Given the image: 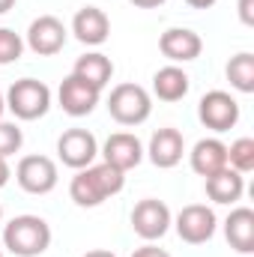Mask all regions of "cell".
<instances>
[{
    "label": "cell",
    "mask_w": 254,
    "mask_h": 257,
    "mask_svg": "<svg viewBox=\"0 0 254 257\" xmlns=\"http://www.w3.org/2000/svg\"><path fill=\"white\" fill-rule=\"evenodd\" d=\"M123 186H126V174H123L120 168H114V165H108V162H99V165L93 162L90 168H81V171L72 177V183H69V197H72L78 206L93 209V206L105 203L108 197L120 194Z\"/></svg>",
    "instance_id": "6da1fadb"
},
{
    "label": "cell",
    "mask_w": 254,
    "mask_h": 257,
    "mask_svg": "<svg viewBox=\"0 0 254 257\" xmlns=\"http://www.w3.org/2000/svg\"><path fill=\"white\" fill-rule=\"evenodd\" d=\"M3 245L15 257H39L51 248V224L42 215H15L3 227Z\"/></svg>",
    "instance_id": "7a4b0ae2"
},
{
    "label": "cell",
    "mask_w": 254,
    "mask_h": 257,
    "mask_svg": "<svg viewBox=\"0 0 254 257\" xmlns=\"http://www.w3.org/2000/svg\"><path fill=\"white\" fill-rule=\"evenodd\" d=\"M108 114L120 126H141L153 114V96L141 84H132V81L117 84L108 96Z\"/></svg>",
    "instance_id": "3957f363"
},
{
    "label": "cell",
    "mask_w": 254,
    "mask_h": 257,
    "mask_svg": "<svg viewBox=\"0 0 254 257\" xmlns=\"http://www.w3.org/2000/svg\"><path fill=\"white\" fill-rule=\"evenodd\" d=\"M6 108L18 120H39L51 108V90L36 78H18L6 90Z\"/></svg>",
    "instance_id": "277c9868"
},
{
    "label": "cell",
    "mask_w": 254,
    "mask_h": 257,
    "mask_svg": "<svg viewBox=\"0 0 254 257\" xmlns=\"http://www.w3.org/2000/svg\"><path fill=\"white\" fill-rule=\"evenodd\" d=\"M174 224V215L168 209L165 200H156V197H144L135 203L132 209V230L144 239V242H156L162 239Z\"/></svg>",
    "instance_id": "5b68a950"
},
{
    "label": "cell",
    "mask_w": 254,
    "mask_h": 257,
    "mask_svg": "<svg viewBox=\"0 0 254 257\" xmlns=\"http://www.w3.org/2000/svg\"><path fill=\"white\" fill-rule=\"evenodd\" d=\"M174 227H177V233H180L183 242H189V245H203V242H209V239L215 236L218 218H215L212 206H206V203H189V206H183V209L177 212Z\"/></svg>",
    "instance_id": "8992f818"
},
{
    "label": "cell",
    "mask_w": 254,
    "mask_h": 257,
    "mask_svg": "<svg viewBox=\"0 0 254 257\" xmlns=\"http://www.w3.org/2000/svg\"><path fill=\"white\" fill-rule=\"evenodd\" d=\"M197 117L212 132H227L239 123V102L224 90H209L197 102Z\"/></svg>",
    "instance_id": "52a82bcc"
},
{
    "label": "cell",
    "mask_w": 254,
    "mask_h": 257,
    "mask_svg": "<svg viewBox=\"0 0 254 257\" xmlns=\"http://www.w3.org/2000/svg\"><path fill=\"white\" fill-rule=\"evenodd\" d=\"M66 39H69V30H66V24L60 18H54V15H39V18H33L30 27H27L24 45H27L33 54H39V57H54V54L63 51Z\"/></svg>",
    "instance_id": "ba28073f"
},
{
    "label": "cell",
    "mask_w": 254,
    "mask_h": 257,
    "mask_svg": "<svg viewBox=\"0 0 254 257\" xmlns=\"http://www.w3.org/2000/svg\"><path fill=\"white\" fill-rule=\"evenodd\" d=\"M15 180L27 194H48L57 189V165L48 156H24L15 168Z\"/></svg>",
    "instance_id": "9c48e42d"
},
{
    "label": "cell",
    "mask_w": 254,
    "mask_h": 257,
    "mask_svg": "<svg viewBox=\"0 0 254 257\" xmlns=\"http://www.w3.org/2000/svg\"><path fill=\"white\" fill-rule=\"evenodd\" d=\"M57 156L72 171L90 168L96 162V156H99V141L87 128H66L63 135L57 138Z\"/></svg>",
    "instance_id": "30bf717a"
},
{
    "label": "cell",
    "mask_w": 254,
    "mask_h": 257,
    "mask_svg": "<svg viewBox=\"0 0 254 257\" xmlns=\"http://www.w3.org/2000/svg\"><path fill=\"white\" fill-rule=\"evenodd\" d=\"M57 99H60V108H63L69 117H87V114L96 111V105L102 99V90L90 87L78 75H66L60 90H57Z\"/></svg>",
    "instance_id": "8fae6325"
},
{
    "label": "cell",
    "mask_w": 254,
    "mask_h": 257,
    "mask_svg": "<svg viewBox=\"0 0 254 257\" xmlns=\"http://www.w3.org/2000/svg\"><path fill=\"white\" fill-rule=\"evenodd\" d=\"M99 153H102V162L120 168L123 174L132 171V168H138V165L144 162V144H141V138L132 135V132H114V135L102 144Z\"/></svg>",
    "instance_id": "7c38bea8"
},
{
    "label": "cell",
    "mask_w": 254,
    "mask_h": 257,
    "mask_svg": "<svg viewBox=\"0 0 254 257\" xmlns=\"http://www.w3.org/2000/svg\"><path fill=\"white\" fill-rule=\"evenodd\" d=\"M183 153H186V141H183V132L174 126H165L159 132H153L144 156H150V162L156 168H177L183 162Z\"/></svg>",
    "instance_id": "4fadbf2b"
},
{
    "label": "cell",
    "mask_w": 254,
    "mask_h": 257,
    "mask_svg": "<svg viewBox=\"0 0 254 257\" xmlns=\"http://www.w3.org/2000/svg\"><path fill=\"white\" fill-rule=\"evenodd\" d=\"M159 51H162L171 63H191V60L200 57L203 39H200L194 30H189V27H171V30L162 33Z\"/></svg>",
    "instance_id": "5bb4252c"
},
{
    "label": "cell",
    "mask_w": 254,
    "mask_h": 257,
    "mask_svg": "<svg viewBox=\"0 0 254 257\" xmlns=\"http://www.w3.org/2000/svg\"><path fill=\"white\" fill-rule=\"evenodd\" d=\"M72 33L81 45H102L111 36V18L99 6H84L72 18Z\"/></svg>",
    "instance_id": "9a60e30c"
},
{
    "label": "cell",
    "mask_w": 254,
    "mask_h": 257,
    "mask_svg": "<svg viewBox=\"0 0 254 257\" xmlns=\"http://www.w3.org/2000/svg\"><path fill=\"white\" fill-rule=\"evenodd\" d=\"M189 165L197 177H212L221 168H227V144H221L218 138H200L189 153Z\"/></svg>",
    "instance_id": "2e32d148"
},
{
    "label": "cell",
    "mask_w": 254,
    "mask_h": 257,
    "mask_svg": "<svg viewBox=\"0 0 254 257\" xmlns=\"http://www.w3.org/2000/svg\"><path fill=\"white\" fill-rule=\"evenodd\" d=\"M224 236H227V242H230L233 251L251 254L254 251V209L236 206L227 215V221H224Z\"/></svg>",
    "instance_id": "e0dca14e"
},
{
    "label": "cell",
    "mask_w": 254,
    "mask_h": 257,
    "mask_svg": "<svg viewBox=\"0 0 254 257\" xmlns=\"http://www.w3.org/2000/svg\"><path fill=\"white\" fill-rule=\"evenodd\" d=\"M189 87H191L189 72L177 63L162 66V69L153 75V93H156L162 102H180V99H186Z\"/></svg>",
    "instance_id": "ac0fdd59"
},
{
    "label": "cell",
    "mask_w": 254,
    "mask_h": 257,
    "mask_svg": "<svg viewBox=\"0 0 254 257\" xmlns=\"http://www.w3.org/2000/svg\"><path fill=\"white\" fill-rule=\"evenodd\" d=\"M72 75H78L81 81H87V84L96 87V90H105L108 81L114 78V63H111V57H105L102 51H87V54H81V57L75 60Z\"/></svg>",
    "instance_id": "d6986e66"
},
{
    "label": "cell",
    "mask_w": 254,
    "mask_h": 257,
    "mask_svg": "<svg viewBox=\"0 0 254 257\" xmlns=\"http://www.w3.org/2000/svg\"><path fill=\"white\" fill-rule=\"evenodd\" d=\"M245 192V180L233 168H221L218 174L206 177V197L212 203H236Z\"/></svg>",
    "instance_id": "ffe728a7"
},
{
    "label": "cell",
    "mask_w": 254,
    "mask_h": 257,
    "mask_svg": "<svg viewBox=\"0 0 254 257\" xmlns=\"http://www.w3.org/2000/svg\"><path fill=\"white\" fill-rule=\"evenodd\" d=\"M224 72H227V81L236 93H254V54L239 51L236 57H230Z\"/></svg>",
    "instance_id": "44dd1931"
},
{
    "label": "cell",
    "mask_w": 254,
    "mask_h": 257,
    "mask_svg": "<svg viewBox=\"0 0 254 257\" xmlns=\"http://www.w3.org/2000/svg\"><path fill=\"white\" fill-rule=\"evenodd\" d=\"M227 168L239 174L254 171V138H239L227 147Z\"/></svg>",
    "instance_id": "7402d4cb"
},
{
    "label": "cell",
    "mask_w": 254,
    "mask_h": 257,
    "mask_svg": "<svg viewBox=\"0 0 254 257\" xmlns=\"http://www.w3.org/2000/svg\"><path fill=\"white\" fill-rule=\"evenodd\" d=\"M24 54V39L9 30V27H0V66H9V63H18Z\"/></svg>",
    "instance_id": "603a6c76"
},
{
    "label": "cell",
    "mask_w": 254,
    "mask_h": 257,
    "mask_svg": "<svg viewBox=\"0 0 254 257\" xmlns=\"http://www.w3.org/2000/svg\"><path fill=\"white\" fill-rule=\"evenodd\" d=\"M24 144V132L15 126V123H3L0 120V159H9L21 150Z\"/></svg>",
    "instance_id": "cb8c5ba5"
},
{
    "label": "cell",
    "mask_w": 254,
    "mask_h": 257,
    "mask_svg": "<svg viewBox=\"0 0 254 257\" xmlns=\"http://www.w3.org/2000/svg\"><path fill=\"white\" fill-rule=\"evenodd\" d=\"M132 257H171L165 248H159V245H153V242H147V245H141V248H135Z\"/></svg>",
    "instance_id": "d4e9b609"
},
{
    "label": "cell",
    "mask_w": 254,
    "mask_h": 257,
    "mask_svg": "<svg viewBox=\"0 0 254 257\" xmlns=\"http://www.w3.org/2000/svg\"><path fill=\"white\" fill-rule=\"evenodd\" d=\"M239 21L245 27L254 24V0H239Z\"/></svg>",
    "instance_id": "484cf974"
},
{
    "label": "cell",
    "mask_w": 254,
    "mask_h": 257,
    "mask_svg": "<svg viewBox=\"0 0 254 257\" xmlns=\"http://www.w3.org/2000/svg\"><path fill=\"white\" fill-rule=\"evenodd\" d=\"M9 177H12V171H9V162H6V159H0V189L9 183Z\"/></svg>",
    "instance_id": "4316f807"
},
{
    "label": "cell",
    "mask_w": 254,
    "mask_h": 257,
    "mask_svg": "<svg viewBox=\"0 0 254 257\" xmlns=\"http://www.w3.org/2000/svg\"><path fill=\"white\" fill-rule=\"evenodd\" d=\"M138 9H156V6H162L165 0H132Z\"/></svg>",
    "instance_id": "83f0119b"
},
{
    "label": "cell",
    "mask_w": 254,
    "mask_h": 257,
    "mask_svg": "<svg viewBox=\"0 0 254 257\" xmlns=\"http://www.w3.org/2000/svg\"><path fill=\"white\" fill-rule=\"evenodd\" d=\"M191 9H209V6H215L218 0H186Z\"/></svg>",
    "instance_id": "f1b7e54d"
},
{
    "label": "cell",
    "mask_w": 254,
    "mask_h": 257,
    "mask_svg": "<svg viewBox=\"0 0 254 257\" xmlns=\"http://www.w3.org/2000/svg\"><path fill=\"white\" fill-rule=\"evenodd\" d=\"M81 257H117V254L108 251V248H93V251H87V254H81Z\"/></svg>",
    "instance_id": "f546056e"
},
{
    "label": "cell",
    "mask_w": 254,
    "mask_h": 257,
    "mask_svg": "<svg viewBox=\"0 0 254 257\" xmlns=\"http://www.w3.org/2000/svg\"><path fill=\"white\" fill-rule=\"evenodd\" d=\"M12 6H15V0H0V15H6Z\"/></svg>",
    "instance_id": "4dcf8cb0"
},
{
    "label": "cell",
    "mask_w": 254,
    "mask_h": 257,
    "mask_svg": "<svg viewBox=\"0 0 254 257\" xmlns=\"http://www.w3.org/2000/svg\"><path fill=\"white\" fill-rule=\"evenodd\" d=\"M3 114H6V96L0 93V120H3Z\"/></svg>",
    "instance_id": "1f68e13d"
},
{
    "label": "cell",
    "mask_w": 254,
    "mask_h": 257,
    "mask_svg": "<svg viewBox=\"0 0 254 257\" xmlns=\"http://www.w3.org/2000/svg\"><path fill=\"white\" fill-rule=\"evenodd\" d=\"M0 221H3V206H0Z\"/></svg>",
    "instance_id": "d6a6232c"
},
{
    "label": "cell",
    "mask_w": 254,
    "mask_h": 257,
    "mask_svg": "<svg viewBox=\"0 0 254 257\" xmlns=\"http://www.w3.org/2000/svg\"><path fill=\"white\" fill-rule=\"evenodd\" d=\"M0 257H3V251H0Z\"/></svg>",
    "instance_id": "836d02e7"
}]
</instances>
